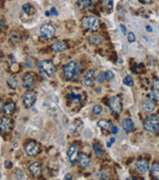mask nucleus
Returning <instances> with one entry per match:
<instances>
[{
    "instance_id": "obj_2",
    "label": "nucleus",
    "mask_w": 159,
    "mask_h": 180,
    "mask_svg": "<svg viewBox=\"0 0 159 180\" xmlns=\"http://www.w3.org/2000/svg\"><path fill=\"white\" fill-rule=\"evenodd\" d=\"M143 127L147 132H157L159 130V117L157 115H149L143 122Z\"/></svg>"
},
{
    "instance_id": "obj_44",
    "label": "nucleus",
    "mask_w": 159,
    "mask_h": 180,
    "mask_svg": "<svg viewBox=\"0 0 159 180\" xmlns=\"http://www.w3.org/2000/svg\"><path fill=\"white\" fill-rule=\"evenodd\" d=\"M146 31L147 32H152V29H151L150 26H146Z\"/></svg>"
},
{
    "instance_id": "obj_3",
    "label": "nucleus",
    "mask_w": 159,
    "mask_h": 180,
    "mask_svg": "<svg viewBox=\"0 0 159 180\" xmlns=\"http://www.w3.org/2000/svg\"><path fill=\"white\" fill-rule=\"evenodd\" d=\"M83 25L86 28H89L92 32H96L99 29V22H98L97 18L94 16H86L83 18Z\"/></svg>"
},
{
    "instance_id": "obj_20",
    "label": "nucleus",
    "mask_w": 159,
    "mask_h": 180,
    "mask_svg": "<svg viewBox=\"0 0 159 180\" xmlns=\"http://www.w3.org/2000/svg\"><path fill=\"white\" fill-rule=\"evenodd\" d=\"M78 6L80 8H92V0H79Z\"/></svg>"
},
{
    "instance_id": "obj_4",
    "label": "nucleus",
    "mask_w": 159,
    "mask_h": 180,
    "mask_svg": "<svg viewBox=\"0 0 159 180\" xmlns=\"http://www.w3.org/2000/svg\"><path fill=\"white\" fill-rule=\"evenodd\" d=\"M109 106H110L112 112L116 115H119L122 112V101H121L119 95H116L109 99Z\"/></svg>"
},
{
    "instance_id": "obj_34",
    "label": "nucleus",
    "mask_w": 159,
    "mask_h": 180,
    "mask_svg": "<svg viewBox=\"0 0 159 180\" xmlns=\"http://www.w3.org/2000/svg\"><path fill=\"white\" fill-rule=\"evenodd\" d=\"M147 98H152V99H154V101H158V99H159V95H157L156 92H153V93L147 95Z\"/></svg>"
},
{
    "instance_id": "obj_47",
    "label": "nucleus",
    "mask_w": 159,
    "mask_h": 180,
    "mask_svg": "<svg viewBox=\"0 0 159 180\" xmlns=\"http://www.w3.org/2000/svg\"><path fill=\"white\" fill-rule=\"evenodd\" d=\"M109 142H110L111 144L115 143V138H111V139H110V141H109Z\"/></svg>"
},
{
    "instance_id": "obj_43",
    "label": "nucleus",
    "mask_w": 159,
    "mask_h": 180,
    "mask_svg": "<svg viewBox=\"0 0 159 180\" xmlns=\"http://www.w3.org/2000/svg\"><path fill=\"white\" fill-rule=\"evenodd\" d=\"M5 166H6L7 168H11V166H12V164H11V163L8 162V160H6V162H5Z\"/></svg>"
},
{
    "instance_id": "obj_10",
    "label": "nucleus",
    "mask_w": 159,
    "mask_h": 180,
    "mask_svg": "<svg viewBox=\"0 0 159 180\" xmlns=\"http://www.w3.org/2000/svg\"><path fill=\"white\" fill-rule=\"evenodd\" d=\"M136 166H137L138 170L142 174H145L146 172H148V170H150L148 162L145 159H138L137 162H136Z\"/></svg>"
},
{
    "instance_id": "obj_21",
    "label": "nucleus",
    "mask_w": 159,
    "mask_h": 180,
    "mask_svg": "<svg viewBox=\"0 0 159 180\" xmlns=\"http://www.w3.org/2000/svg\"><path fill=\"white\" fill-rule=\"evenodd\" d=\"M97 126L98 127H100L101 129H103V130H109L111 127V124H110V122H109L108 120H106V119H101L97 122Z\"/></svg>"
},
{
    "instance_id": "obj_45",
    "label": "nucleus",
    "mask_w": 159,
    "mask_h": 180,
    "mask_svg": "<svg viewBox=\"0 0 159 180\" xmlns=\"http://www.w3.org/2000/svg\"><path fill=\"white\" fill-rule=\"evenodd\" d=\"M1 28L4 29V20L3 19H1Z\"/></svg>"
},
{
    "instance_id": "obj_13",
    "label": "nucleus",
    "mask_w": 159,
    "mask_h": 180,
    "mask_svg": "<svg viewBox=\"0 0 159 180\" xmlns=\"http://www.w3.org/2000/svg\"><path fill=\"white\" fill-rule=\"evenodd\" d=\"M51 49L54 52H61V51H64L67 49V45L66 43H64V41H56L52 45H51Z\"/></svg>"
},
{
    "instance_id": "obj_30",
    "label": "nucleus",
    "mask_w": 159,
    "mask_h": 180,
    "mask_svg": "<svg viewBox=\"0 0 159 180\" xmlns=\"http://www.w3.org/2000/svg\"><path fill=\"white\" fill-rule=\"evenodd\" d=\"M105 80H106V78H105V75H104V74H99V75L96 76V77H95L96 83H99V84L103 83V82L105 81Z\"/></svg>"
},
{
    "instance_id": "obj_14",
    "label": "nucleus",
    "mask_w": 159,
    "mask_h": 180,
    "mask_svg": "<svg viewBox=\"0 0 159 180\" xmlns=\"http://www.w3.org/2000/svg\"><path fill=\"white\" fill-rule=\"evenodd\" d=\"M16 110V105L13 101L7 102L6 104L3 107V112H4L6 115H12Z\"/></svg>"
},
{
    "instance_id": "obj_33",
    "label": "nucleus",
    "mask_w": 159,
    "mask_h": 180,
    "mask_svg": "<svg viewBox=\"0 0 159 180\" xmlns=\"http://www.w3.org/2000/svg\"><path fill=\"white\" fill-rule=\"evenodd\" d=\"M35 66V63H33V61L32 59H26L25 61V67L26 68H33Z\"/></svg>"
},
{
    "instance_id": "obj_42",
    "label": "nucleus",
    "mask_w": 159,
    "mask_h": 180,
    "mask_svg": "<svg viewBox=\"0 0 159 180\" xmlns=\"http://www.w3.org/2000/svg\"><path fill=\"white\" fill-rule=\"evenodd\" d=\"M142 3H143V4H149V3H151L153 1V0H139Z\"/></svg>"
},
{
    "instance_id": "obj_7",
    "label": "nucleus",
    "mask_w": 159,
    "mask_h": 180,
    "mask_svg": "<svg viewBox=\"0 0 159 180\" xmlns=\"http://www.w3.org/2000/svg\"><path fill=\"white\" fill-rule=\"evenodd\" d=\"M40 34L41 36L46 37V39H51L55 36V28L52 24L46 23L40 27Z\"/></svg>"
},
{
    "instance_id": "obj_46",
    "label": "nucleus",
    "mask_w": 159,
    "mask_h": 180,
    "mask_svg": "<svg viewBox=\"0 0 159 180\" xmlns=\"http://www.w3.org/2000/svg\"><path fill=\"white\" fill-rule=\"evenodd\" d=\"M65 179H72L71 175H70V174H66V175H65Z\"/></svg>"
},
{
    "instance_id": "obj_23",
    "label": "nucleus",
    "mask_w": 159,
    "mask_h": 180,
    "mask_svg": "<svg viewBox=\"0 0 159 180\" xmlns=\"http://www.w3.org/2000/svg\"><path fill=\"white\" fill-rule=\"evenodd\" d=\"M89 41L93 44H101L103 43V40L99 36H92L89 37Z\"/></svg>"
},
{
    "instance_id": "obj_40",
    "label": "nucleus",
    "mask_w": 159,
    "mask_h": 180,
    "mask_svg": "<svg viewBox=\"0 0 159 180\" xmlns=\"http://www.w3.org/2000/svg\"><path fill=\"white\" fill-rule=\"evenodd\" d=\"M111 129H112V133L113 134H117V133H118V127H117V126H115V125L111 126Z\"/></svg>"
},
{
    "instance_id": "obj_6",
    "label": "nucleus",
    "mask_w": 159,
    "mask_h": 180,
    "mask_svg": "<svg viewBox=\"0 0 159 180\" xmlns=\"http://www.w3.org/2000/svg\"><path fill=\"white\" fill-rule=\"evenodd\" d=\"M39 67L41 69V71L45 73L47 76H52L55 74L56 72V68L54 66V64H53L51 61H47V60H44V61H41L39 63Z\"/></svg>"
},
{
    "instance_id": "obj_25",
    "label": "nucleus",
    "mask_w": 159,
    "mask_h": 180,
    "mask_svg": "<svg viewBox=\"0 0 159 180\" xmlns=\"http://www.w3.org/2000/svg\"><path fill=\"white\" fill-rule=\"evenodd\" d=\"M7 83H8V85L12 88V89H16V88L18 87V85H19L18 80L16 78H14V77L9 78L8 80H7Z\"/></svg>"
},
{
    "instance_id": "obj_5",
    "label": "nucleus",
    "mask_w": 159,
    "mask_h": 180,
    "mask_svg": "<svg viewBox=\"0 0 159 180\" xmlns=\"http://www.w3.org/2000/svg\"><path fill=\"white\" fill-rule=\"evenodd\" d=\"M25 151L30 156H36L40 153V147L39 144L36 143V142L31 141L26 144Z\"/></svg>"
},
{
    "instance_id": "obj_15",
    "label": "nucleus",
    "mask_w": 159,
    "mask_h": 180,
    "mask_svg": "<svg viewBox=\"0 0 159 180\" xmlns=\"http://www.w3.org/2000/svg\"><path fill=\"white\" fill-rule=\"evenodd\" d=\"M135 124L132 122V119H129V118H126V119H123L122 121V128L125 130L126 132H131L134 130Z\"/></svg>"
},
{
    "instance_id": "obj_1",
    "label": "nucleus",
    "mask_w": 159,
    "mask_h": 180,
    "mask_svg": "<svg viewBox=\"0 0 159 180\" xmlns=\"http://www.w3.org/2000/svg\"><path fill=\"white\" fill-rule=\"evenodd\" d=\"M63 73L67 80H76L81 74V67L77 61H71L63 68Z\"/></svg>"
},
{
    "instance_id": "obj_29",
    "label": "nucleus",
    "mask_w": 159,
    "mask_h": 180,
    "mask_svg": "<svg viewBox=\"0 0 159 180\" xmlns=\"http://www.w3.org/2000/svg\"><path fill=\"white\" fill-rule=\"evenodd\" d=\"M94 78H95V71L94 70H89L88 73L85 75V79L93 80Z\"/></svg>"
},
{
    "instance_id": "obj_11",
    "label": "nucleus",
    "mask_w": 159,
    "mask_h": 180,
    "mask_svg": "<svg viewBox=\"0 0 159 180\" xmlns=\"http://www.w3.org/2000/svg\"><path fill=\"white\" fill-rule=\"evenodd\" d=\"M23 86L26 90H31L35 86V77L32 73H26L23 77Z\"/></svg>"
},
{
    "instance_id": "obj_16",
    "label": "nucleus",
    "mask_w": 159,
    "mask_h": 180,
    "mask_svg": "<svg viewBox=\"0 0 159 180\" xmlns=\"http://www.w3.org/2000/svg\"><path fill=\"white\" fill-rule=\"evenodd\" d=\"M11 127V120L8 117H2L0 122V128L2 132H7Z\"/></svg>"
},
{
    "instance_id": "obj_27",
    "label": "nucleus",
    "mask_w": 159,
    "mask_h": 180,
    "mask_svg": "<svg viewBox=\"0 0 159 180\" xmlns=\"http://www.w3.org/2000/svg\"><path fill=\"white\" fill-rule=\"evenodd\" d=\"M103 6L106 10H112L113 0H103Z\"/></svg>"
},
{
    "instance_id": "obj_8",
    "label": "nucleus",
    "mask_w": 159,
    "mask_h": 180,
    "mask_svg": "<svg viewBox=\"0 0 159 180\" xmlns=\"http://www.w3.org/2000/svg\"><path fill=\"white\" fill-rule=\"evenodd\" d=\"M36 93H35V92H32V91L26 93L25 95H24V98H23L24 104H25L26 107H28V108L32 107L33 105V103L36 102Z\"/></svg>"
},
{
    "instance_id": "obj_19",
    "label": "nucleus",
    "mask_w": 159,
    "mask_h": 180,
    "mask_svg": "<svg viewBox=\"0 0 159 180\" xmlns=\"http://www.w3.org/2000/svg\"><path fill=\"white\" fill-rule=\"evenodd\" d=\"M151 177L159 180V162H154L150 168Z\"/></svg>"
},
{
    "instance_id": "obj_9",
    "label": "nucleus",
    "mask_w": 159,
    "mask_h": 180,
    "mask_svg": "<svg viewBox=\"0 0 159 180\" xmlns=\"http://www.w3.org/2000/svg\"><path fill=\"white\" fill-rule=\"evenodd\" d=\"M79 145L78 144H72L69 150H68V159H70L71 162H76V160L78 159V156H79Z\"/></svg>"
},
{
    "instance_id": "obj_12",
    "label": "nucleus",
    "mask_w": 159,
    "mask_h": 180,
    "mask_svg": "<svg viewBox=\"0 0 159 180\" xmlns=\"http://www.w3.org/2000/svg\"><path fill=\"white\" fill-rule=\"evenodd\" d=\"M29 169L31 171V173L33 174V177H39L41 172V166L39 162H33L29 166Z\"/></svg>"
},
{
    "instance_id": "obj_48",
    "label": "nucleus",
    "mask_w": 159,
    "mask_h": 180,
    "mask_svg": "<svg viewBox=\"0 0 159 180\" xmlns=\"http://www.w3.org/2000/svg\"><path fill=\"white\" fill-rule=\"evenodd\" d=\"M111 145H112V144L110 143V142H108V143H107V147H108V148H110V147H111Z\"/></svg>"
},
{
    "instance_id": "obj_38",
    "label": "nucleus",
    "mask_w": 159,
    "mask_h": 180,
    "mask_svg": "<svg viewBox=\"0 0 159 180\" xmlns=\"http://www.w3.org/2000/svg\"><path fill=\"white\" fill-rule=\"evenodd\" d=\"M84 84L86 87H92L93 86V80L84 79Z\"/></svg>"
},
{
    "instance_id": "obj_28",
    "label": "nucleus",
    "mask_w": 159,
    "mask_h": 180,
    "mask_svg": "<svg viewBox=\"0 0 159 180\" xmlns=\"http://www.w3.org/2000/svg\"><path fill=\"white\" fill-rule=\"evenodd\" d=\"M102 110H103L102 106L100 104H96V105L93 106L92 112H93V114H95V115H99V114L102 112Z\"/></svg>"
},
{
    "instance_id": "obj_49",
    "label": "nucleus",
    "mask_w": 159,
    "mask_h": 180,
    "mask_svg": "<svg viewBox=\"0 0 159 180\" xmlns=\"http://www.w3.org/2000/svg\"><path fill=\"white\" fill-rule=\"evenodd\" d=\"M92 1H98V0H92Z\"/></svg>"
},
{
    "instance_id": "obj_41",
    "label": "nucleus",
    "mask_w": 159,
    "mask_h": 180,
    "mask_svg": "<svg viewBox=\"0 0 159 180\" xmlns=\"http://www.w3.org/2000/svg\"><path fill=\"white\" fill-rule=\"evenodd\" d=\"M51 14L52 15H55V16H57V15H58L57 10H56V8H54V7H53V8H51Z\"/></svg>"
},
{
    "instance_id": "obj_17",
    "label": "nucleus",
    "mask_w": 159,
    "mask_h": 180,
    "mask_svg": "<svg viewBox=\"0 0 159 180\" xmlns=\"http://www.w3.org/2000/svg\"><path fill=\"white\" fill-rule=\"evenodd\" d=\"M155 107H156L155 103L150 101H146L145 102H142V108L145 110V112H152L155 109Z\"/></svg>"
},
{
    "instance_id": "obj_22",
    "label": "nucleus",
    "mask_w": 159,
    "mask_h": 180,
    "mask_svg": "<svg viewBox=\"0 0 159 180\" xmlns=\"http://www.w3.org/2000/svg\"><path fill=\"white\" fill-rule=\"evenodd\" d=\"M92 148H93V151H94V153H95L96 156H104V154H105L104 150L100 147L99 144L94 143L93 146H92Z\"/></svg>"
},
{
    "instance_id": "obj_26",
    "label": "nucleus",
    "mask_w": 159,
    "mask_h": 180,
    "mask_svg": "<svg viewBox=\"0 0 159 180\" xmlns=\"http://www.w3.org/2000/svg\"><path fill=\"white\" fill-rule=\"evenodd\" d=\"M123 83H124V85H126L128 87H132V86H134V80H132L131 75L126 76V77H125L124 80H123Z\"/></svg>"
},
{
    "instance_id": "obj_18",
    "label": "nucleus",
    "mask_w": 159,
    "mask_h": 180,
    "mask_svg": "<svg viewBox=\"0 0 159 180\" xmlns=\"http://www.w3.org/2000/svg\"><path fill=\"white\" fill-rule=\"evenodd\" d=\"M79 162H80V166H81L82 167H86V166H89V162H90L89 156L88 155H86V154L80 155V156H79Z\"/></svg>"
},
{
    "instance_id": "obj_39",
    "label": "nucleus",
    "mask_w": 159,
    "mask_h": 180,
    "mask_svg": "<svg viewBox=\"0 0 159 180\" xmlns=\"http://www.w3.org/2000/svg\"><path fill=\"white\" fill-rule=\"evenodd\" d=\"M120 28H121V32L123 33L124 36H126V34H127V29H126V27H125V25L121 24L120 25Z\"/></svg>"
},
{
    "instance_id": "obj_35",
    "label": "nucleus",
    "mask_w": 159,
    "mask_h": 180,
    "mask_svg": "<svg viewBox=\"0 0 159 180\" xmlns=\"http://www.w3.org/2000/svg\"><path fill=\"white\" fill-rule=\"evenodd\" d=\"M104 75H105L106 80H112L113 77H114V74H113L112 71H106L104 73Z\"/></svg>"
},
{
    "instance_id": "obj_36",
    "label": "nucleus",
    "mask_w": 159,
    "mask_h": 180,
    "mask_svg": "<svg viewBox=\"0 0 159 180\" xmlns=\"http://www.w3.org/2000/svg\"><path fill=\"white\" fill-rule=\"evenodd\" d=\"M128 40H129V43H135L136 37H135L134 33H129L128 34Z\"/></svg>"
},
{
    "instance_id": "obj_24",
    "label": "nucleus",
    "mask_w": 159,
    "mask_h": 180,
    "mask_svg": "<svg viewBox=\"0 0 159 180\" xmlns=\"http://www.w3.org/2000/svg\"><path fill=\"white\" fill-rule=\"evenodd\" d=\"M68 98L76 103H79V102L82 101V95H75L74 93H71L69 95H68Z\"/></svg>"
},
{
    "instance_id": "obj_31",
    "label": "nucleus",
    "mask_w": 159,
    "mask_h": 180,
    "mask_svg": "<svg viewBox=\"0 0 159 180\" xmlns=\"http://www.w3.org/2000/svg\"><path fill=\"white\" fill-rule=\"evenodd\" d=\"M22 9L25 13H30L32 10V6H31V4H29V3H26V4L23 5Z\"/></svg>"
},
{
    "instance_id": "obj_37",
    "label": "nucleus",
    "mask_w": 159,
    "mask_h": 180,
    "mask_svg": "<svg viewBox=\"0 0 159 180\" xmlns=\"http://www.w3.org/2000/svg\"><path fill=\"white\" fill-rule=\"evenodd\" d=\"M16 176H17L18 179H25V174H24V172H23L21 169H18L17 170Z\"/></svg>"
},
{
    "instance_id": "obj_32",
    "label": "nucleus",
    "mask_w": 159,
    "mask_h": 180,
    "mask_svg": "<svg viewBox=\"0 0 159 180\" xmlns=\"http://www.w3.org/2000/svg\"><path fill=\"white\" fill-rule=\"evenodd\" d=\"M152 90L153 92H156L159 93V80H155L152 83Z\"/></svg>"
}]
</instances>
